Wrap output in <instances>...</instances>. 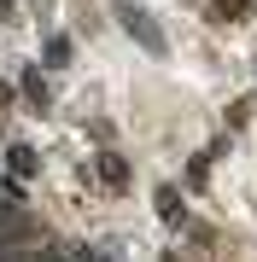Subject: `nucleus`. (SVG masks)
I'll return each instance as SVG.
<instances>
[{"label": "nucleus", "instance_id": "nucleus-1", "mask_svg": "<svg viewBox=\"0 0 257 262\" xmlns=\"http://www.w3.org/2000/svg\"><path fill=\"white\" fill-rule=\"evenodd\" d=\"M123 24H129V29H134V35H141V41H146V47H152V53L164 47V41H158V29L146 24V12H123Z\"/></svg>", "mask_w": 257, "mask_h": 262}, {"label": "nucleus", "instance_id": "nucleus-2", "mask_svg": "<svg viewBox=\"0 0 257 262\" xmlns=\"http://www.w3.org/2000/svg\"><path fill=\"white\" fill-rule=\"evenodd\" d=\"M100 175L111 181V187H123V175H129V169H123V158H111V151H105V158H100Z\"/></svg>", "mask_w": 257, "mask_h": 262}, {"label": "nucleus", "instance_id": "nucleus-3", "mask_svg": "<svg viewBox=\"0 0 257 262\" xmlns=\"http://www.w3.org/2000/svg\"><path fill=\"white\" fill-rule=\"evenodd\" d=\"M12 169H18V175H29V169H35V151H29V146H12Z\"/></svg>", "mask_w": 257, "mask_h": 262}, {"label": "nucleus", "instance_id": "nucleus-4", "mask_svg": "<svg viewBox=\"0 0 257 262\" xmlns=\"http://www.w3.org/2000/svg\"><path fill=\"white\" fill-rule=\"evenodd\" d=\"M82 262H105V256H100V251H82Z\"/></svg>", "mask_w": 257, "mask_h": 262}, {"label": "nucleus", "instance_id": "nucleus-5", "mask_svg": "<svg viewBox=\"0 0 257 262\" xmlns=\"http://www.w3.org/2000/svg\"><path fill=\"white\" fill-rule=\"evenodd\" d=\"M41 262H58V256H41Z\"/></svg>", "mask_w": 257, "mask_h": 262}]
</instances>
